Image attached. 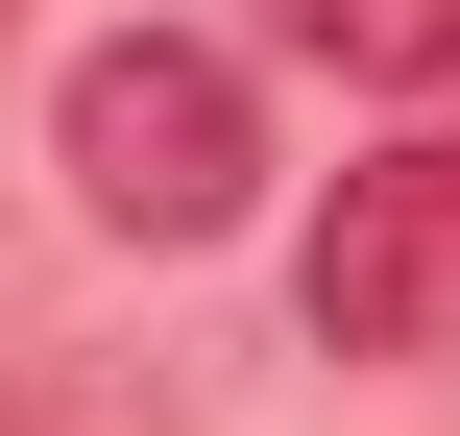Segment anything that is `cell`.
<instances>
[{"mask_svg":"<svg viewBox=\"0 0 460 436\" xmlns=\"http://www.w3.org/2000/svg\"><path fill=\"white\" fill-rule=\"evenodd\" d=\"M291 73H340V97H437L460 73V0H243Z\"/></svg>","mask_w":460,"mask_h":436,"instance_id":"cell-3","label":"cell"},{"mask_svg":"<svg viewBox=\"0 0 460 436\" xmlns=\"http://www.w3.org/2000/svg\"><path fill=\"white\" fill-rule=\"evenodd\" d=\"M291 316H315V364H437L460 340V146H364V170H340Z\"/></svg>","mask_w":460,"mask_h":436,"instance_id":"cell-2","label":"cell"},{"mask_svg":"<svg viewBox=\"0 0 460 436\" xmlns=\"http://www.w3.org/2000/svg\"><path fill=\"white\" fill-rule=\"evenodd\" d=\"M49 170H73L97 243H218V218L267 194V97H243L218 24H97V49L49 73Z\"/></svg>","mask_w":460,"mask_h":436,"instance_id":"cell-1","label":"cell"},{"mask_svg":"<svg viewBox=\"0 0 460 436\" xmlns=\"http://www.w3.org/2000/svg\"><path fill=\"white\" fill-rule=\"evenodd\" d=\"M0 436H194V413H170L146 364H73V340H49V364L0 388Z\"/></svg>","mask_w":460,"mask_h":436,"instance_id":"cell-4","label":"cell"}]
</instances>
